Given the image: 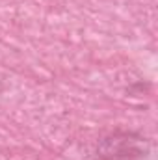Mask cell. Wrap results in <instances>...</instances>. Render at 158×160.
Masks as SVG:
<instances>
[{
	"mask_svg": "<svg viewBox=\"0 0 158 160\" xmlns=\"http://www.w3.org/2000/svg\"><path fill=\"white\" fill-rule=\"evenodd\" d=\"M141 138H134L132 134H121L116 132L102 140L99 147V157L102 160H134L141 158V155L147 153V149L138 147V142Z\"/></svg>",
	"mask_w": 158,
	"mask_h": 160,
	"instance_id": "cell-1",
	"label": "cell"
}]
</instances>
